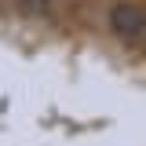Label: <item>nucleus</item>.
Returning <instances> with one entry per match:
<instances>
[{
  "mask_svg": "<svg viewBox=\"0 0 146 146\" xmlns=\"http://www.w3.org/2000/svg\"><path fill=\"white\" fill-rule=\"evenodd\" d=\"M110 29L121 36V40H143L146 36V11L139 4H117L110 11Z\"/></svg>",
  "mask_w": 146,
  "mask_h": 146,
  "instance_id": "1",
  "label": "nucleus"
},
{
  "mask_svg": "<svg viewBox=\"0 0 146 146\" xmlns=\"http://www.w3.org/2000/svg\"><path fill=\"white\" fill-rule=\"evenodd\" d=\"M18 7H22L26 15H44V7H48V0H18Z\"/></svg>",
  "mask_w": 146,
  "mask_h": 146,
  "instance_id": "2",
  "label": "nucleus"
}]
</instances>
